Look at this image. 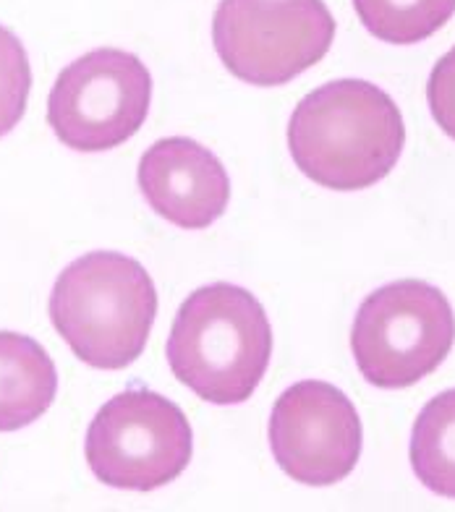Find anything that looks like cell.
Instances as JSON below:
<instances>
[{
  "instance_id": "cell-1",
  "label": "cell",
  "mask_w": 455,
  "mask_h": 512,
  "mask_svg": "<svg viewBox=\"0 0 455 512\" xmlns=\"http://www.w3.org/2000/svg\"><path fill=\"white\" fill-rule=\"evenodd\" d=\"M296 168L333 191H361L390 176L406 147V123L385 89L338 79L314 89L288 123Z\"/></svg>"
},
{
  "instance_id": "cell-2",
  "label": "cell",
  "mask_w": 455,
  "mask_h": 512,
  "mask_svg": "<svg viewBox=\"0 0 455 512\" xmlns=\"http://www.w3.org/2000/svg\"><path fill=\"white\" fill-rule=\"evenodd\" d=\"M165 356L178 382L197 398L215 405L246 403L272 356L265 306L238 285H204L178 309Z\"/></svg>"
},
{
  "instance_id": "cell-3",
  "label": "cell",
  "mask_w": 455,
  "mask_h": 512,
  "mask_svg": "<svg viewBox=\"0 0 455 512\" xmlns=\"http://www.w3.org/2000/svg\"><path fill=\"white\" fill-rule=\"evenodd\" d=\"M50 319L87 366L118 371L144 353L157 317V290L142 264L118 251H89L58 275Z\"/></svg>"
},
{
  "instance_id": "cell-4",
  "label": "cell",
  "mask_w": 455,
  "mask_h": 512,
  "mask_svg": "<svg viewBox=\"0 0 455 512\" xmlns=\"http://www.w3.org/2000/svg\"><path fill=\"white\" fill-rule=\"evenodd\" d=\"M455 314L448 296L424 280H395L364 298L351 330L361 377L380 390L422 382L448 358Z\"/></svg>"
},
{
  "instance_id": "cell-5",
  "label": "cell",
  "mask_w": 455,
  "mask_h": 512,
  "mask_svg": "<svg viewBox=\"0 0 455 512\" xmlns=\"http://www.w3.org/2000/svg\"><path fill=\"white\" fill-rule=\"evenodd\" d=\"M335 37L325 0H220L212 42L236 79L280 87L320 63Z\"/></svg>"
},
{
  "instance_id": "cell-6",
  "label": "cell",
  "mask_w": 455,
  "mask_h": 512,
  "mask_svg": "<svg viewBox=\"0 0 455 512\" xmlns=\"http://www.w3.org/2000/svg\"><path fill=\"white\" fill-rule=\"evenodd\" d=\"M84 452L102 484L152 492L186 471L194 437L189 418L173 400L131 387L97 411L87 429Z\"/></svg>"
},
{
  "instance_id": "cell-7",
  "label": "cell",
  "mask_w": 455,
  "mask_h": 512,
  "mask_svg": "<svg viewBox=\"0 0 455 512\" xmlns=\"http://www.w3.org/2000/svg\"><path fill=\"white\" fill-rule=\"evenodd\" d=\"M152 76L134 53L97 48L76 58L55 79L48 97L53 134L76 152L121 147L144 126Z\"/></svg>"
},
{
  "instance_id": "cell-8",
  "label": "cell",
  "mask_w": 455,
  "mask_h": 512,
  "mask_svg": "<svg viewBox=\"0 0 455 512\" xmlns=\"http://www.w3.org/2000/svg\"><path fill=\"white\" fill-rule=\"evenodd\" d=\"M364 429L348 395L330 382L291 384L270 416V450L286 476L306 486H333L354 473Z\"/></svg>"
},
{
  "instance_id": "cell-9",
  "label": "cell",
  "mask_w": 455,
  "mask_h": 512,
  "mask_svg": "<svg viewBox=\"0 0 455 512\" xmlns=\"http://www.w3.org/2000/svg\"><path fill=\"white\" fill-rule=\"evenodd\" d=\"M136 178L157 215L184 230H204L220 220L231 199L223 162L186 136L152 144L139 160Z\"/></svg>"
},
{
  "instance_id": "cell-10",
  "label": "cell",
  "mask_w": 455,
  "mask_h": 512,
  "mask_svg": "<svg viewBox=\"0 0 455 512\" xmlns=\"http://www.w3.org/2000/svg\"><path fill=\"white\" fill-rule=\"evenodd\" d=\"M58 392L53 358L37 340L0 332V432H19L45 416Z\"/></svg>"
},
{
  "instance_id": "cell-11",
  "label": "cell",
  "mask_w": 455,
  "mask_h": 512,
  "mask_svg": "<svg viewBox=\"0 0 455 512\" xmlns=\"http://www.w3.org/2000/svg\"><path fill=\"white\" fill-rule=\"evenodd\" d=\"M411 468L429 492L455 499V390L440 392L416 418Z\"/></svg>"
},
{
  "instance_id": "cell-12",
  "label": "cell",
  "mask_w": 455,
  "mask_h": 512,
  "mask_svg": "<svg viewBox=\"0 0 455 512\" xmlns=\"http://www.w3.org/2000/svg\"><path fill=\"white\" fill-rule=\"evenodd\" d=\"M369 34L390 45L429 40L455 14V0H354Z\"/></svg>"
},
{
  "instance_id": "cell-13",
  "label": "cell",
  "mask_w": 455,
  "mask_h": 512,
  "mask_svg": "<svg viewBox=\"0 0 455 512\" xmlns=\"http://www.w3.org/2000/svg\"><path fill=\"white\" fill-rule=\"evenodd\" d=\"M32 92V66L21 40L0 27V139L19 126Z\"/></svg>"
},
{
  "instance_id": "cell-14",
  "label": "cell",
  "mask_w": 455,
  "mask_h": 512,
  "mask_svg": "<svg viewBox=\"0 0 455 512\" xmlns=\"http://www.w3.org/2000/svg\"><path fill=\"white\" fill-rule=\"evenodd\" d=\"M427 102L437 126L455 139V48L442 55L427 81Z\"/></svg>"
}]
</instances>
